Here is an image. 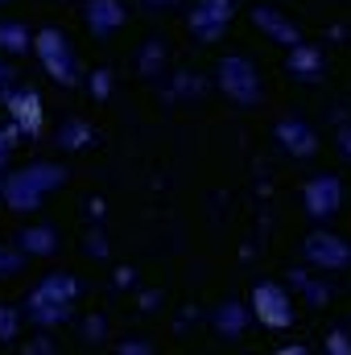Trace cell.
Listing matches in <instances>:
<instances>
[{"label": "cell", "mask_w": 351, "mask_h": 355, "mask_svg": "<svg viewBox=\"0 0 351 355\" xmlns=\"http://www.w3.org/2000/svg\"><path fill=\"white\" fill-rule=\"evenodd\" d=\"M75 297H79V281L71 272H46L25 302V314L33 327H58L75 314Z\"/></svg>", "instance_id": "1"}, {"label": "cell", "mask_w": 351, "mask_h": 355, "mask_svg": "<svg viewBox=\"0 0 351 355\" xmlns=\"http://www.w3.org/2000/svg\"><path fill=\"white\" fill-rule=\"evenodd\" d=\"M62 182H67V170H62V166L33 162V166H21V170H12V174L4 178L0 198H4V207H8V211L29 215V211H37V207H42V198H46L50 190H58Z\"/></svg>", "instance_id": "2"}, {"label": "cell", "mask_w": 351, "mask_h": 355, "mask_svg": "<svg viewBox=\"0 0 351 355\" xmlns=\"http://www.w3.org/2000/svg\"><path fill=\"white\" fill-rule=\"evenodd\" d=\"M215 75H219V91H223L236 107H257V103L264 99L261 71H257V62L244 58V54H228V58H219Z\"/></svg>", "instance_id": "3"}, {"label": "cell", "mask_w": 351, "mask_h": 355, "mask_svg": "<svg viewBox=\"0 0 351 355\" xmlns=\"http://www.w3.org/2000/svg\"><path fill=\"white\" fill-rule=\"evenodd\" d=\"M33 54H37V62L46 67V75H50L58 87H75V83H79V62H75V50H71L67 33H58V29H37V33H33Z\"/></svg>", "instance_id": "4"}, {"label": "cell", "mask_w": 351, "mask_h": 355, "mask_svg": "<svg viewBox=\"0 0 351 355\" xmlns=\"http://www.w3.org/2000/svg\"><path fill=\"white\" fill-rule=\"evenodd\" d=\"M248 306H252V318H257L261 327H268V331H289L293 318H298L293 297H289V289H285L281 281H261V285L252 289Z\"/></svg>", "instance_id": "5"}, {"label": "cell", "mask_w": 351, "mask_h": 355, "mask_svg": "<svg viewBox=\"0 0 351 355\" xmlns=\"http://www.w3.org/2000/svg\"><path fill=\"white\" fill-rule=\"evenodd\" d=\"M232 17H236V0H194L190 12H186V29H190L194 42L211 46L228 33Z\"/></svg>", "instance_id": "6"}, {"label": "cell", "mask_w": 351, "mask_h": 355, "mask_svg": "<svg viewBox=\"0 0 351 355\" xmlns=\"http://www.w3.org/2000/svg\"><path fill=\"white\" fill-rule=\"evenodd\" d=\"M302 257H306V265L323 268V272H339L351 265V244L335 232H310L302 244Z\"/></svg>", "instance_id": "7"}, {"label": "cell", "mask_w": 351, "mask_h": 355, "mask_svg": "<svg viewBox=\"0 0 351 355\" xmlns=\"http://www.w3.org/2000/svg\"><path fill=\"white\" fill-rule=\"evenodd\" d=\"M302 202L310 211V219H335L339 207H343V182L335 174H314L306 186H302Z\"/></svg>", "instance_id": "8"}, {"label": "cell", "mask_w": 351, "mask_h": 355, "mask_svg": "<svg viewBox=\"0 0 351 355\" xmlns=\"http://www.w3.org/2000/svg\"><path fill=\"white\" fill-rule=\"evenodd\" d=\"M4 107H8V116H12V124L21 128V132H29V137H37L42 132V95L33 87H12L4 95Z\"/></svg>", "instance_id": "9"}, {"label": "cell", "mask_w": 351, "mask_h": 355, "mask_svg": "<svg viewBox=\"0 0 351 355\" xmlns=\"http://www.w3.org/2000/svg\"><path fill=\"white\" fill-rule=\"evenodd\" d=\"M285 71L298 79V83H323L327 79V58L314 42H298L285 50Z\"/></svg>", "instance_id": "10"}, {"label": "cell", "mask_w": 351, "mask_h": 355, "mask_svg": "<svg viewBox=\"0 0 351 355\" xmlns=\"http://www.w3.org/2000/svg\"><path fill=\"white\" fill-rule=\"evenodd\" d=\"M252 25L261 29L268 42H277V46H285V50L302 42V29H298L281 8H273V4H257V8H252Z\"/></svg>", "instance_id": "11"}, {"label": "cell", "mask_w": 351, "mask_h": 355, "mask_svg": "<svg viewBox=\"0 0 351 355\" xmlns=\"http://www.w3.org/2000/svg\"><path fill=\"white\" fill-rule=\"evenodd\" d=\"M277 141H281V149H285L289 157H314V153H318V132H314L306 120H298V116L277 120Z\"/></svg>", "instance_id": "12"}, {"label": "cell", "mask_w": 351, "mask_h": 355, "mask_svg": "<svg viewBox=\"0 0 351 355\" xmlns=\"http://www.w3.org/2000/svg\"><path fill=\"white\" fill-rule=\"evenodd\" d=\"M87 29H91V37H112L124 21H128V8L120 4V0H87Z\"/></svg>", "instance_id": "13"}, {"label": "cell", "mask_w": 351, "mask_h": 355, "mask_svg": "<svg viewBox=\"0 0 351 355\" xmlns=\"http://www.w3.org/2000/svg\"><path fill=\"white\" fill-rule=\"evenodd\" d=\"M248 318H252V306H244V302H223L219 310H215V331L223 335V339H240L244 335V327H248Z\"/></svg>", "instance_id": "14"}, {"label": "cell", "mask_w": 351, "mask_h": 355, "mask_svg": "<svg viewBox=\"0 0 351 355\" xmlns=\"http://www.w3.org/2000/svg\"><path fill=\"white\" fill-rule=\"evenodd\" d=\"M17 248H21L25 257H50V252L58 248V232H54V227H25V232L17 236Z\"/></svg>", "instance_id": "15"}, {"label": "cell", "mask_w": 351, "mask_h": 355, "mask_svg": "<svg viewBox=\"0 0 351 355\" xmlns=\"http://www.w3.org/2000/svg\"><path fill=\"white\" fill-rule=\"evenodd\" d=\"M33 50V29L25 21H0V54H25Z\"/></svg>", "instance_id": "16"}, {"label": "cell", "mask_w": 351, "mask_h": 355, "mask_svg": "<svg viewBox=\"0 0 351 355\" xmlns=\"http://www.w3.org/2000/svg\"><path fill=\"white\" fill-rule=\"evenodd\" d=\"M91 141H95V132H91L87 120H62V128H58V149H67V153H75V149H87Z\"/></svg>", "instance_id": "17"}, {"label": "cell", "mask_w": 351, "mask_h": 355, "mask_svg": "<svg viewBox=\"0 0 351 355\" xmlns=\"http://www.w3.org/2000/svg\"><path fill=\"white\" fill-rule=\"evenodd\" d=\"M162 67H166V46H162V37H149L137 54V71L145 79H153V75H162Z\"/></svg>", "instance_id": "18"}, {"label": "cell", "mask_w": 351, "mask_h": 355, "mask_svg": "<svg viewBox=\"0 0 351 355\" xmlns=\"http://www.w3.org/2000/svg\"><path fill=\"white\" fill-rule=\"evenodd\" d=\"M17 331H21V310L4 302V306H0V343H12Z\"/></svg>", "instance_id": "19"}, {"label": "cell", "mask_w": 351, "mask_h": 355, "mask_svg": "<svg viewBox=\"0 0 351 355\" xmlns=\"http://www.w3.org/2000/svg\"><path fill=\"white\" fill-rule=\"evenodd\" d=\"M293 281H298V285H302V293H306V297H310V302H314V306H323V302H327V297H331V293H327V285H318V281H314V277H310V272H298V277H293Z\"/></svg>", "instance_id": "20"}, {"label": "cell", "mask_w": 351, "mask_h": 355, "mask_svg": "<svg viewBox=\"0 0 351 355\" xmlns=\"http://www.w3.org/2000/svg\"><path fill=\"white\" fill-rule=\"evenodd\" d=\"M21 265H25V252H21V248H4V244H0V277H12Z\"/></svg>", "instance_id": "21"}, {"label": "cell", "mask_w": 351, "mask_h": 355, "mask_svg": "<svg viewBox=\"0 0 351 355\" xmlns=\"http://www.w3.org/2000/svg\"><path fill=\"white\" fill-rule=\"evenodd\" d=\"M323 347H327L331 355H351V335H348V331H331Z\"/></svg>", "instance_id": "22"}, {"label": "cell", "mask_w": 351, "mask_h": 355, "mask_svg": "<svg viewBox=\"0 0 351 355\" xmlns=\"http://www.w3.org/2000/svg\"><path fill=\"white\" fill-rule=\"evenodd\" d=\"M91 95L95 99H108L112 95V71H95L91 75Z\"/></svg>", "instance_id": "23"}, {"label": "cell", "mask_w": 351, "mask_h": 355, "mask_svg": "<svg viewBox=\"0 0 351 355\" xmlns=\"http://www.w3.org/2000/svg\"><path fill=\"white\" fill-rule=\"evenodd\" d=\"M17 132H21V128H17V124H12V128H4V132H0V170H4V166H8V153H12V145H17Z\"/></svg>", "instance_id": "24"}, {"label": "cell", "mask_w": 351, "mask_h": 355, "mask_svg": "<svg viewBox=\"0 0 351 355\" xmlns=\"http://www.w3.org/2000/svg\"><path fill=\"white\" fill-rule=\"evenodd\" d=\"M12 87H17V71H12L8 62H0V103H4V95Z\"/></svg>", "instance_id": "25"}, {"label": "cell", "mask_w": 351, "mask_h": 355, "mask_svg": "<svg viewBox=\"0 0 351 355\" xmlns=\"http://www.w3.org/2000/svg\"><path fill=\"white\" fill-rule=\"evenodd\" d=\"M339 149L351 157V124H343V128H339Z\"/></svg>", "instance_id": "26"}, {"label": "cell", "mask_w": 351, "mask_h": 355, "mask_svg": "<svg viewBox=\"0 0 351 355\" xmlns=\"http://www.w3.org/2000/svg\"><path fill=\"white\" fill-rule=\"evenodd\" d=\"M87 252H95V257H103V252H108V248H103V236H91V240H87Z\"/></svg>", "instance_id": "27"}, {"label": "cell", "mask_w": 351, "mask_h": 355, "mask_svg": "<svg viewBox=\"0 0 351 355\" xmlns=\"http://www.w3.org/2000/svg\"><path fill=\"white\" fill-rule=\"evenodd\" d=\"M120 352H132V355H145V352H149V343H124V347H120Z\"/></svg>", "instance_id": "28"}, {"label": "cell", "mask_w": 351, "mask_h": 355, "mask_svg": "<svg viewBox=\"0 0 351 355\" xmlns=\"http://www.w3.org/2000/svg\"><path fill=\"white\" fill-rule=\"evenodd\" d=\"M141 4H157V8H166V4H178V0H141Z\"/></svg>", "instance_id": "29"}, {"label": "cell", "mask_w": 351, "mask_h": 355, "mask_svg": "<svg viewBox=\"0 0 351 355\" xmlns=\"http://www.w3.org/2000/svg\"><path fill=\"white\" fill-rule=\"evenodd\" d=\"M0 4H8V0H0Z\"/></svg>", "instance_id": "30"}, {"label": "cell", "mask_w": 351, "mask_h": 355, "mask_svg": "<svg viewBox=\"0 0 351 355\" xmlns=\"http://www.w3.org/2000/svg\"><path fill=\"white\" fill-rule=\"evenodd\" d=\"M0 190H4V182H0Z\"/></svg>", "instance_id": "31"}]
</instances>
